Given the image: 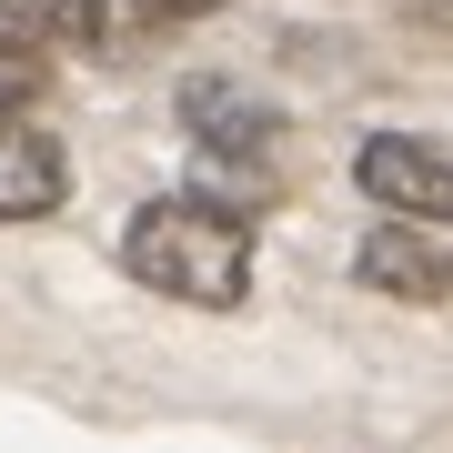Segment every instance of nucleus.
I'll use <instances>...</instances> for the list:
<instances>
[{
  "instance_id": "nucleus-1",
  "label": "nucleus",
  "mask_w": 453,
  "mask_h": 453,
  "mask_svg": "<svg viewBox=\"0 0 453 453\" xmlns=\"http://www.w3.org/2000/svg\"><path fill=\"white\" fill-rule=\"evenodd\" d=\"M121 262H131V282L222 312V303H242V282H252V232H242V211H222V202H202V192L192 202H142Z\"/></svg>"
},
{
  "instance_id": "nucleus-2",
  "label": "nucleus",
  "mask_w": 453,
  "mask_h": 453,
  "mask_svg": "<svg viewBox=\"0 0 453 453\" xmlns=\"http://www.w3.org/2000/svg\"><path fill=\"white\" fill-rule=\"evenodd\" d=\"M353 181H363L372 211H403V222H453V142L383 131V142L353 151Z\"/></svg>"
},
{
  "instance_id": "nucleus-3",
  "label": "nucleus",
  "mask_w": 453,
  "mask_h": 453,
  "mask_svg": "<svg viewBox=\"0 0 453 453\" xmlns=\"http://www.w3.org/2000/svg\"><path fill=\"white\" fill-rule=\"evenodd\" d=\"M61 192H71V162L31 121V101L0 111V222H41V211H61Z\"/></svg>"
},
{
  "instance_id": "nucleus-4",
  "label": "nucleus",
  "mask_w": 453,
  "mask_h": 453,
  "mask_svg": "<svg viewBox=\"0 0 453 453\" xmlns=\"http://www.w3.org/2000/svg\"><path fill=\"white\" fill-rule=\"evenodd\" d=\"M363 282L403 292V303H443L453 292V242H434V222H403V211H393V232L363 242Z\"/></svg>"
},
{
  "instance_id": "nucleus-5",
  "label": "nucleus",
  "mask_w": 453,
  "mask_h": 453,
  "mask_svg": "<svg viewBox=\"0 0 453 453\" xmlns=\"http://www.w3.org/2000/svg\"><path fill=\"white\" fill-rule=\"evenodd\" d=\"M0 31L11 41H61V50H91L101 41V0H0Z\"/></svg>"
},
{
  "instance_id": "nucleus-6",
  "label": "nucleus",
  "mask_w": 453,
  "mask_h": 453,
  "mask_svg": "<svg viewBox=\"0 0 453 453\" xmlns=\"http://www.w3.org/2000/svg\"><path fill=\"white\" fill-rule=\"evenodd\" d=\"M41 81H50L41 41H11V31H0V111H20V101H41Z\"/></svg>"
},
{
  "instance_id": "nucleus-7",
  "label": "nucleus",
  "mask_w": 453,
  "mask_h": 453,
  "mask_svg": "<svg viewBox=\"0 0 453 453\" xmlns=\"http://www.w3.org/2000/svg\"><path fill=\"white\" fill-rule=\"evenodd\" d=\"M131 20H192V11H211V0H121Z\"/></svg>"
},
{
  "instance_id": "nucleus-8",
  "label": "nucleus",
  "mask_w": 453,
  "mask_h": 453,
  "mask_svg": "<svg viewBox=\"0 0 453 453\" xmlns=\"http://www.w3.org/2000/svg\"><path fill=\"white\" fill-rule=\"evenodd\" d=\"M393 11H403V20H423V31H443V41H453V0H393Z\"/></svg>"
}]
</instances>
